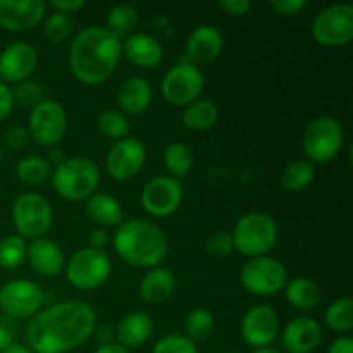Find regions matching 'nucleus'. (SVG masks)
Wrapping results in <instances>:
<instances>
[{
	"instance_id": "f257e3e1",
	"label": "nucleus",
	"mask_w": 353,
	"mask_h": 353,
	"mask_svg": "<svg viewBox=\"0 0 353 353\" xmlns=\"http://www.w3.org/2000/svg\"><path fill=\"white\" fill-rule=\"evenodd\" d=\"M97 327V312L83 300H65L34 314L26 340L37 353H68L81 347Z\"/></svg>"
},
{
	"instance_id": "f03ea898",
	"label": "nucleus",
	"mask_w": 353,
	"mask_h": 353,
	"mask_svg": "<svg viewBox=\"0 0 353 353\" xmlns=\"http://www.w3.org/2000/svg\"><path fill=\"white\" fill-rule=\"evenodd\" d=\"M121 55L119 38L114 37L105 26H88L72 38L69 65L79 83L95 86L110 78Z\"/></svg>"
},
{
	"instance_id": "7ed1b4c3",
	"label": "nucleus",
	"mask_w": 353,
	"mask_h": 353,
	"mask_svg": "<svg viewBox=\"0 0 353 353\" xmlns=\"http://www.w3.org/2000/svg\"><path fill=\"white\" fill-rule=\"evenodd\" d=\"M114 250L134 268H157L168 255V238L157 224L147 219L124 221L114 233Z\"/></svg>"
},
{
	"instance_id": "20e7f679",
	"label": "nucleus",
	"mask_w": 353,
	"mask_h": 353,
	"mask_svg": "<svg viewBox=\"0 0 353 353\" xmlns=\"http://www.w3.org/2000/svg\"><path fill=\"white\" fill-rule=\"evenodd\" d=\"M52 185L55 192L69 202L88 200L100 185V169L92 159H64L52 172Z\"/></svg>"
},
{
	"instance_id": "39448f33",
	"label": "nucleus",
	"mask_w": 353,
	"mask_h": 353,
	"mask_svg": "<svg viewBox=\"0 0 353 353\" xmlns=\"http://www.w3.org/2000/svg\"><path fill=\"white\" fill-rule=\"evenodd\" d=\"M231 238L233 248L241 255L250 259L264 257L278 241V226L269 214L250 212L238 221Z\"/></svg>"
},
{
	"instance_id": "423d86ee",
	"label": "nucleus",
	"mask_w": 353,
	"mask_h": 353,
	"mask_svg": "<svg viewBox=\"0 0 353 353\" xmlns=\"http://www.w3.org/2000/svg\"><path fill=\"white\" fill-rule=\"evenodd\" d=\"M345 141L343 126L331 116H321L307 124L302 148L309 162H330L340 154Z\"/></svg>"
},
{
	"instance_id": "0eeeda50",
	"label": "nucleus",
	"mask_w": 353,
	"mask_h": 353,
	"mask_svg": "<svg viewBox=\"0 0 353 353\" xmlns=\"http://www.w3.org/2000/svg\"><path fill=\"white\" fill-rule=\"evenodd\" d=\"M65 276L74 288L90 292L100 288L109 279L112 265L109 255L103 250L86 247L72 254L65 262Z\"/></svg>"
},
{
	"instance_id": "6e6552de",
	"label": "nucleus",
	"mask_w": 353,
	"mask_h": 353,
	"mask_svg": "<svg viewBox=\"0 0 353 353\" xmlns=\"http://www.w3.org/2000/svg\"><path fill=\"white\" fill-rule=\"evenodd\" d=\"M12 223L21 238L38 240L48 233L54 223L50 203L38 193H23L14 200Z\"/></svg>"
},
{
	"instance_id": "1a4fd4ad",
	"label": "nucleus",
	"mask_w": 353,
	"mask_h": 353,
	"mask_svg": "<svg viewBox=\"0 0 353 353\" xmlns=\"http://www.w3.org/2000/svg\"><path fill=\"white\" fill-rule=\"evenodd\" d=\"M240 283L248 293L255 296H271L281 292L288 283V271L278 259L255 257L243 264L240 271Z\"/></svg>"
},
{
	"instance_id": "9d476101",
	"label": "nucleus",
	"mask_w": 353,
	"mask_h": 353,
	"mask_svg": "<svg viewBox=\"0 0 353 353\" xmlns=\"http://www.w3.org/2000/svg\"><path fill=\"white\" fill-rule=\"evenodd\" d=\"M312 37L323 47H343L353 38V6L334 3L312 21Z\"/></svg>"
},
{
	"instance_id": "9b49d317",
	"label": "nucleus",
	"mask_w": 353,
	"mask_h": 353,
	"mask_svg": "<svg viewBox=\"0 0 353 353\" xmlns=\"http://www.w3.org/2000/svg\"><path fill=\"white\" fill-rule=\"evenodd\" d=\"M68 131V114L57 100L43 99L31 109L28 133L41 147H54Z\"/></svg>"
},
{
	"instance_id": "f8f14e48",
	"label": "nucleus",
	"mask_w": 353,
	"mask_h": 353,
	"mask_svg": "<svg viewBox=\"0 0 353 353\" xmlns=\"http://www.w3.org/2000/svg\"><path fill=\"white\" fill-rule=\"evenodd\" d=\"M203 74L192 62H178L165 72L162 79V97L169 103L186 107L199 100L203 90Z\"/></svg>"
},
{
	"instance_id": "ddd939ff",
	"label": "nucleus",
	"mask_w": 353,
	"mask_h": 353,
	"mask_svg": "<svg viewBox=\"0 0 353 353\" xmlns=\"http://www.w3.org/2000/svg\"><path fill=\"white\" fill-rule=\"evenodd\" d=\"M43 292L30 279H12L0 288V309L14 319H28L40 310Z\"/></svg>"
},
{
	"instance_id": "4468645a",
	"label": "nucleus",
	"mask_w": 353,
	"mask_h": 353,
	"mask_svg": "<svg viewBox=\"0 0 353 353\" xmlns=\"http://www.w3.org/2000/svg\"><path fill=\"white\" fill-rule=\"evenodd\" d=\"M141 207L154 217H168L183 202V185L171 176H155L141 190Z\"/></svg>"
},
{
	"instance_id": "2eb2a0df",
	"label": "nucleus",
	"mask_w": 353,
	"mask_h": 353,
	"mask_svg": "<svg viewBox=\"0 0 353 353\" xmlns=\"http://www.w3.org/2000/svg\"><path fill=\"white\" fill-rule=\"evenodd\" d=\"M147 150L138 138L126 137L117 141L105 159L107 172L116 181H130L143 169Z\"/></svg>"
},
{
	"instance_id": "dca6fc26",
	"label": "nucleus",
	"mask_w": 353,
	"mask_h": 353,
	"mask_svg": "<svg viewBox=\"0 0 353 353\" xmlns=\"http://www.w3.org/2000/svg\"><path fill=\"white\" fill-rule=\"evenodd\" d=\"M279 316L269 305H255L247 310L241 319V336L247 345L257 348H268L279 333Z\"/></svg>"
},
{
	"instance_id": "f3484780",
	"label": "nucleus",
	"mask_w": 353,
	"mask_h": 353,
	"mask_svg": "<svg viewBox=\"0 0 353 353\" xmlns=\"http://www.w3.org/2000/svg\"><path fill=\"white\" fill-rule=\"evenodd\" d=\"M38 64V52L28 41L10 43L0 52V81L23 83L33 74Z\"/></svg>"
},
{
	"instance_id": "a211bd4d",
	"label": "nucleus",
	"mask_w": 353,
	"mask_h": 353,
	"mask_svg": "<svg viewBox=\"0 0 353 353\" xmlns=\"http://www.w3.org/2000/svg\"><path fill=\"white\" fill-rule=\"evenodd\" d=\"M43 0H0V26L7 31H28L45 16Z\"/></svg>"
},
{
	"instance_id": "6ab92c4d",
	"label": "nucleus",
	"mask_w": 353,
	"mask_h": 353,
	"mask_svg": "<svg viewBox=\"0 0 353 353\" xmlns=\"http://www.w3.org/2000/svg\"><path fill=\"white\" fill-rule=\"evenodd\" d=\"M223 47V33L210 24H202V26L195 28L186 40L188 62H192L196 68L200 64H210L219 57Z\"/></svg>"
},
{
	"instance_id": "aec40b11",
	"label": "nucleus",
	"mask_w": 353,
	"mask_h": 353,
	"mask_svg": "<svg viewBox=\"0 0 353 353\" xmlns=\"http://www.w3.org/2000/svg\"><path fill=\"white\" fill-rule=\"evenodd\" d=\"M323 330L312 317H296L283 331L286 353H312L321 345Z\"/></svg>"
},
{
	"instance_id": "412c9836",
	"label": "nucleus",
	"mask_w": 353,
	"mask_h": 353,
	"mask_svg": "<svg viewBox=\"0 0 353 353\" xmlns=\"http://www.w3.org/2000/svg\"><path fill=\"white\" fill-rule=\"evenodd\" d=\"M26 259L31 269L43 278H57L65 268L61 247L48 238L33 240V243L28 247Z\"/></svg>"
},
{
	"instance_id": "4be33fe9",
	"label": "nucleus",
	"mask_w": 353,
	"mask_h": 353,
	"mask_svg": "<svg viewBox=\"0 0 353 353\" xmlns=\"http://www.w3.org/2000/svg\"><path fill=\"white\" fill-rule=\"evenodd\" d=\"M121 50L131 64L143 69L157 68L164 57L161 41L148 33H133L121 41Z\"/></svg>"
},
{
	"instance_id": "5701e85b",
	"label": "nucleus",
	"mask_w": 353,
	"mask_h": 353,
	"mask_svg": "<svg viewBox=\"0 0 353 353\" xmlns=\"http://www.w3.org/2000/svg\"><path fill=\"white\" fill-rule=\"evenodd\" d=\"M152 99H154L152 85L141 76H130L128 79H124L117 92V103H119L121 110L124 114H131V116L145 112L152 103Z\"/></svg>"
},
{
	"instance_id": "b1692460",
	"label": "nucleus",
	"mask_w": 353,
	"mask_h": 353,
	"mask_svg": "<svg viewBox=\"0 0 353 353\" xmlns=\"http://www.w3.org/2000/svg\"><path fill=\"white\" fill-rule=\"evenodd\" d=\"M176 276L169 268H152L140 281V296L150 305H161L172 295Z\"/></svg>"
},
{
	"instance_id": "393cba45",
	"label": "nucleus",
	"mask_w": 353,
	"mask_h": 353,
	"mask_svg": "<svg viewBox=\"0 0 353 353\" xmlns=\"http://www.w3.org/2000/svg\"><path fill=\"white\" fill-rule=\"evenodd\" d=\"M152 333H154V321L141 310L126 314L116 330L117 340L124 348L140 347L152 336Z\"/></svg>"
},
{
	"instance_id": "a878e982",
	"label": "nucleus",
	"mask_w": 353,
	"mask_h": 353,
	"mask_svg": "<svg viewBox=\"0 0 353 353\" xmlns=\"http://www.w3.org/2000/svg\"><path fill=\"white\" fill-rule=\"evenodd\" d=\"M86 216L99 228L117 226L123 223V207L109 193H93L86 200Z\"/></svg>"
},
{
	"instance_id": "bb28decb",
	"label": "nucleus",
	"mask_w": 353,
	"mask_h": 353,
	"mask_svg": "<svg viewBox=\"0 0 353 353\" xmlns=\"http://www.w3.org/2000/svg\"><path fill=\"white\" fill-rule=\"evenodd\" d=\"M285 296L293 309L312 310L321 303L323 293L319 285L309 278H295L285 285Z\"/></svg>"
},
{
	"instance_id": "cd10ccee",
	"label": "nucleus",
	"mask_w": 353,
	"mask_h": 353,
	"mask_svg": "<svg viewBox=\"0 0 353 353\" xmlns=\"http://www.w3.org/2000/svg\"><path fill=\"white\" fill-rule=\"evenodd\" d=\"M217 119H219V109L216 103L205 99L195 100L183 110V124L193 131L210 130L216 126Z\"/></svg>"
},
{
	"instance_id": "c85d7f7f",
	"label": "nucleus",
	"mask_w": 353,
	"mask_h": 353,
	"mask_svg": "<svg viewBox=\"0 0 353 353\" xmlns=\"http://www.w3.org/2000/svg\"><path fill=\"white\" fill-rule=\"evenodd\" d=\"M164 168L168 169L169 176L174 179L185 178L193 168V152L190 145L183 143V141H174V143L168 145L164 150Z\"/></svg>"
},
{
	"instance_id": "c756f323",
	"label": "nucleus",
	"mask_w": 353,
	"mask_h": 353,
	"mask_svg": "<svg viewBox=\"0 0 353 353\" xmlns=\"http://www.w3.org/2000/svg\"><path fill=\"white\" fill-rule=\"evenodd\" d=\"M138 24V14L137 9L128 3H119L114 6L112 9L107 12L105 17V28L121 40V37H130L133 34L134 28Z\"/></svg>"
},
{
	"instance_id": "7c9ffc66",
	"label": "nucleus",
	"mask_w": 353,
	"mask_h": 353,
	"mask_svg": "<svg viewBox=\"0 0 353 353\" xmlns=\"http://www.w3.org/2000/svg\"><path fill=\"white\" fill-rule=\"evenodd\" d=\"M50 164L47 159L38 155H28L21 159L16 165V176L21 183L28 186H38L50 178Z\"/></svg>"
},
{
	"instance_id": "2f4dec72",
	"label": "nucleus",
	"mask_w": 353,
	"mask_h": 353,
	"mask_svg": "<svg viewBox=\"0 0 353 353\" xmlns=\"http://www.w3.org/2000/svg\"><path fill=\"white\" fill-rule=\"evenodd\" d=\"M327 327L334 333H347L353 327V300L350 296H340L333 300L324 312Z\"/></svg>"
},
{
	"instance_id": "473e14b6",
	"label": "nucleus",
	"mask_w": 353,
	"mask_h": 353,
	"mask_svg": "<svg viewBox=\"0 0 353 353\" xmlns=\"http://www.w3.org/2000/svg\"><path fill=\"white\" fill-rule=\"evenodd\" d=\"M314 174H316V169H314L312 162L299 159L286 165L281 176V183L288 192H302L312 183Z\"/></svg>"
},
{
	"instance_id": "72a5a7b5",
	"label": "nucleus",
	"mask_w": 353,
	"mask_h": 353,
	"mask_svg": "<svg viewBox=\"0 0 353 353\" xmlns=\"http://www.w3.org/2000/svg\"><path fill=\"white\" fill-rule=\"evenodd\" d=\"M216 327V319H214L212 312L207 309H193L186 314L185 317V331L186 338L195 343V341H203L214 333Z\"/></svg>"
},
{
	"instance_id": "f704fd0d",
	"label": "nucleus",
	"mask_w": 353,
	"mask_h": 353,
	"mask_svg": "<svg viewBox=\"0 0 353 353\" xmlns=\"http://www.w3.org/2000/svg\"><path fill=\"white\" fill-rule=\"evenodd\" d=\"M28 245L19 234H9L0 240V268L14 271L19 268L26 259Z\"/></svg>"
},
{
	"instance_id": "c9c22d12",
	"label": "nucleus",
	"mask_w": 353,
	"mask_h": 353,
	"mask_svg": "<svg viewBox=\"0 0 353 353\" xmlns=\"http://www.w3.org/2000/svg\"><path fill=\"white\" fill-rule=\"evenodd\" d=\"M97 126L100 133L117 141L130 134V121L123 112H117V110H103L97 119Z\"/></svg>"
},
{
	"instance_id": "e433bc0d",
	"label": "nucleus",
	"mask_w": 353,
	"mask_h": 353,
	"mask_svg": "<svg viewBox=\"0 0 353 353\" xmlns=\"http://www.w3.org/2000/svg\"><path fill=\"white\" fill-rule=\"evenodd\" d=\"M43 33L45 38L52 43H62V41L69 40L72 34V19L69 14L64 12H54L45 19L43 24Z\"/></svg>"
},
{
	"instance_id": "4c0bfd02",
	"label": "nucleus",
	"mask_w": 353,
	"mask_h": 353,
	"mask_svg": "<svg viewBox=\"0 0 353 353\" xmlns=\"http://www.w3.org/2000/svg\"><path fill=\"white\" fill-rule=\"evenodd\" d=\"M152 353H199V348L183 334H168L154 345Z\"/></svg>"
},
{
	"instance_id": "58836bf2",
	"label": "nucleus",
	"mask_w": 353,
	"mask_h": 353,
	"mask_svg": "<svg viewBox=\"0 0 353 353\" xmlns=\"http://www.w3.org/2000/svg\"><path fill=\"white\" fill-rule=\"evenodd\" d=\"M12 99L17 105L33 109L43 100V88L38 83L23 81L16 86V90H12Z\"/></svg>"
},
{
	"instance_id": "ea45409f",
	"label": "nucleus",
	"mask_w": 353,
	"mask_h": 353,
	"mask_svg": "<svg viewBox=\"0 0 353 353\" xmlns=\"http://www.w3.org/2000/svg\"><path fill=\"white\" fill-rule=\"evenodd\" d=\"M233 250V238L228 231H214L207 236L205 252L210 257H226Z\"/></svg>"
},
{
	"instance_id": "a19ab883",
	"label": "nucleus",
	"mask_w": 353,
	"mask_h": 353,
	"mask_svg": "<svg viewBox=\"0 0 353 353\" xmlns=\"http://www.w3.org/2000/svg\"><path fill=\"white\" fill-rule=\"evenodd\" d=\"M30 133H28V128L23 126H12L3 133V143L7 145L12 150H21V148L26 147L30 143Z\"/></svg>"
},
{
	"instance_id": "79ce46f5",
	"label": "nucleus",
	"mask_w": 353,
	"mask_h": 353,
	"mask_svg": "<svg viewBox=\"0 0 353 353\" xmlns=\"http://www.w3.org/2000/svg\"><path fill=\"white\" fill-rule=\"evenodd\" d=\"M271 7L281 16L292 17L305 9L307 0H272Z\"/></svg>"
},
{
	"instance_id": "37998d69",
	"label": "nucleus",
	"mask_w": 353,
	"mask_h": 353,
	"mask_svg": "<svg viewBox=\"0 0 353 353\" xmlns=\"http://www.w3.org/2000/svg\"><path fill=\"white\" fill-rule=\"evenodd\" d=\"M219 7L230 16L241 17L250 12L252 2L250 0H221Z\"/></svg>"
},
{
	"instance_id": "c03bdc74",
	"label": "nucleus",
	"mask_w": 353,
	"mask_h": 353,
	"mask_svg": "<svg viewBox=\"0 0 353 353\" xmlns=\"http://www.w3.org/2000/svg\"><path fill=\"white\" fill-rule=\"evenodd\" d=\"M12 107H14L12 90L9 88V85L0 81V121L9 117V114L12 112Z\"/></svg>"
},
{
	"instance_id": "a18cd8bd",
	"label": "nucleus",
	"mask_w": 353,
	"mask_h": 353,
	"mask_svg": "<svg viewBox=\"0 0 353 353\" xmlns=\"http://www.w3.org/2000/svg\"><path fill=\"white\" fill-rule=\"evenodd\" d=\"M85 6H86L85 0H52L50 2V7H54V10L69 14V16Z\"/></svg>"
},
{
	"instance_id": "49530a36",
	"label": "nucleus",
	"mask_w": 353,
	"mask_h": 353,
	"mask_svg": "<svg viewBox=\"0 0 353 353\" xmlns=\"http://www.w3.org/2000/svg\"><path fill=\"white\" fill-rule=\"evenodd\" d=\"M327 353H353V340L350 336L336 338V340L330 345Z\"/></svg>"
},
{
	"instance_id": "de8ad7c7",
	"label": "nucleus",
	"mask_w": 353,
	"mask_h": 353,
	"mask_svg": "<svg viewBox=\"0 0 353 353\" xmlns=\"http://www.w3.org/2000/svg\"><path fill=\"white\" fill-rule=\"evenodd\" d=\"M109 238H107L105 230L102 228H97V230L90 231V243H92V248H97V250H102L107 245Z\"/></svg>"
},
{
	"instance_id": "09e8293b",
	"label": "nucleus",
	"mask_w": 353,
	"mask_h": 353,
	"mask_svg": "<svg viewBox=\"0 0 353 353\" xmlns=\"http://www.w3.org/2000/svg\"><path fill=\"white\" fill-rule=\"evenodd\" d=\"M93 353H130L128 348L121 347L119 343H102V347L97 348Z\"/></svg>"
},
{
	"instance_id": "8fccbe9b",
	"label": "nucleus",
	"mask_w": 353,
	"mask_h": 353,
	"mask_svg": "<svg viewBox=\"0 0 353 353\" xmlns=\"http://www.w3.org/2000/svg\"><path fill=\"white\" fill-rule=\"evenodd\" d=\"M10 345H12V334L9 333V330L0 326V353L6 350V348H9Z\"/></svg>"
},
{
	"instance_id": "3c124183",
	"label": "nucleus",
	"mask_w": 353,
	"mask_h": 353,
	"mask_svg": "<svg viewBox=\"0 0 353 353\" xmlns=\"http://www.w3.org/2000/svg\"><path fill=\"white\" fill-rule=\"evenodd\" d=\"M48 164H54V165H59L61 162H64V155H62V150H59V148H52L50 152H48Z\"/></svg>"
},
{
	"instance_id": "603ef678",
	"label": "nucleus",
	"mask_w": 353,
	"mask_h": 353,
	"mask_svg": "<svg viewBox=\"0 0 353 353\" xmlns=\"http://www.w3.org/2000/svg\"><path fill=\"white\" fill-rule=\"evenodd\" d=\"M2 353H33L28 347H23L19 343H12L9 348H6Z\"/></svg>"
},
{
	"instance_id": "864d4df0",
	"label": "nucleus",
	"mask_w": 353,
	"mask_h": 353,
	"mask_svg": "<svg viewBox=\"0 0 353 353\" xmlns=\"http://www.w3.org/2000/svg\"><path fill=\"white\" fill-rule=\"evenodd\" d=\"M254 353H283V352L276 350V348H271V347H268V348H257V350H255Z\"/></svg>"
},
{
	"instance_id": "5fc2aeb1",
	"label": "nucleus",
	"mask_w": 353,
	"mask_h": 353,
	"mask_svg": "<svg viewBox=\"0 0 353 353\" xmlns=\"http://www.w3.org/2000/svg\"><path fill=\"white\" fill-rule=\"evenodd\" d=\"M224 353H238V352H224Z\"/></svg>"
}]
</instances>
